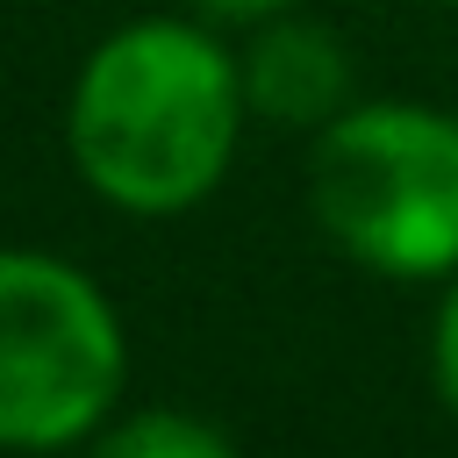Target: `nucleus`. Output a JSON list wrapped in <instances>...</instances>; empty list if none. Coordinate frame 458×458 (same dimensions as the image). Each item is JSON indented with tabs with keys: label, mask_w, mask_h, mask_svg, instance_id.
I'll use <instances>...</instances> for the list:
<instances>
[{
	"label": "nucleus",
	"mask_w": 458,
	"mask_h": 458,
	"mask_svg": "<svg viewBox=\"0 0 458 458\" xmlns=\"http://www.w3.org/2000/svg\"><path fill=\"white\" fill-rule=\"evenodd\" d=\"M243 122L236 50L193 14H143L86 50L64 100V157L93 200L157 222L229 179Z\"/></svg>",
	"instance_id": "f257e3e1"
},
{
	"label": "nucleus",
	"mask_w": 458,
	"mask_h": 458,
	"mask_svg": "<svg viewBox=\"0 0 458 458\" xmlns=\"http://www.w3.org/2000/svg\"><path fill=\"white\" fill-rule=\"evenodd\" d=\"M308 215L358 272L422 286L458 272V114L351 100L308 150Z\"/></svg>",
	"instance_id": "f03ea898"
},
{
	"label": "nucleus",
	"mask_w": 458,
	"mask_h": 458,
	"mask_svg": "<svg viewBox=\"0 0 458 458\" xmlns=\"http://www.w3.org/2000/svg\"><path fill=\"white\" fill-rule=\"evenodd\" d=\"M129 386V329L107 286L29 243H0V451H79Z\"/></svg>",
	"instance_id": "7ed1b4c3"
},
{
	"label": "nucleus",
	"mask_w": 458,
	"mask_h": 458,
	"mask_svg": "<svg viewBox=\"0 0 458 458\" xmlns=\"http://www.w3.org/2000/svg\"><path fill=\"white\" fill-rule=\"evenodd\" d=\"M236 72H243V107L272 129H308L315 136L358 100L351 43L329 21H308L293 7L250 21V43L236 50Z\"/></svg>",
	"instance_id": "20e7f679"
},
{
	"label": "nucleus",
	"mask_w": 458,
	"mask_h": 458,
	"mask_svg": "<svg viewBox=\"0 0 458 458\" xmlns=\"http://www.w3.org/2000/svg\"><path fill=\"white\" fill-rule=\"evenodd\" d=\"M79 458H243V451H236V437L222 422L150 401V408H114L79 444Z\"/></svg>",
	"instance_id": "39448f33"
},
{
	"label": "nucleus",
	"mask_w": 458,
	"mask_h": 458,
	"mask_svg": "<svg viewBox=\"0 0 458 458\" xmlns=\"http://www.w3.org/2000/svg\"><path fill=\"white\" fill-rule=\"evenodd\" d=\"M429 379H437V401H444L451 422H458V272H451L444 293H437V322H429Z\"/></svg>",
	"instance_id": "423d86ee"
},
{
	"label": "nucleus",
	"mask_w": 458,
	"mask_h": 458,
	"mask_svg": "<svg viewBox=\"0 0 458 458\" xmlns=\"http://www.w3.org/2000/svg\"><path fill=\"white\" fill-rule=\"evenodd\" d=\"M208 21H265V14H286V7H301V0H193Z\"/></svg>",
	"instance_id": "0eeeda50"
},
{
	"label": "nucleus",
	"mask_w": 458,
	"mask_h": 458,
	"mask_svg": "<svg viewBox=\"0 0 458 458\" xmlns=\"http://www.w3.org/2000/svg\"><path fill=\"white\" fill-rule=\"evenodd\" d=\"M429 7H451V14H458V0H429Z\"/></svg>",
	"instance_id": "6e6552de"
}]
</instances>
